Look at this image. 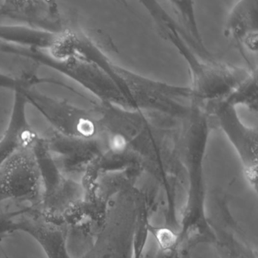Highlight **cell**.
Instances as JSON below:
<instances>
[{
    "label": "cell",
    "instance_id": "8",
    "mask_svg": "<svg viewBox=\"0 0 258 258\" xmlns=\"http://www.w3.org/2000/svg\"><path fill=\"white\" fill-rule=\"evenodd\" d=\"M38 83H49V84H53L55 85L62 86L61 83L58 81H53V80L42 79V78H37L36 77H22V78H18V77L12 76L10 75L0 73V88L8 89L16 92L17 90H22V89L32 87L34 84Z\"/></svg>",
    "mask_w": 258,
    "mask_h": 258
},
{
    "label": "cell",
    "instance_id": "1",
    "mask_svg": "<svg viewBox=\"0 0 258 258\" xmlns=\"http://www.w3.org/2000/svg\"><path fill=\"white\" fill-rule=\"evenodd\" d=\"M0 52L19 55L54 69L76 81L100 99L102 103L123 106L125 98L111 75L90 60L79 55L60 58L47 51L22 47L0 42Z\"/></svg>",
    "mask_w": 258,
    "mask_h": 258
},
{
    "label": "cell",
    "instance_id": "7",
    "mask_svg": "<svg viewBox=\"0 0 258 258\" xmlns=\"http://www.w3.org/2000/svg\"><path fill=\"white\" fill-rule=\"evenodd\" d=\"M256 98L257 87L256 72H251L225 99L235 107L240 104L246 105L250 109L256 111Z\"/></svg>",
    "mask_w": 258,
    "mask_h": 258
},
{
    "label": "cell",
    "instance_id": "6",
    "mask_svg": "<svg viewBox=\"0 0 258 258\" xmlns=\"http://www.w3.org/2000/svg\"><path fill=\"white\" fill-rule=\"evenodd\" d=\"M257 1L238 3L232 9L226 22V36L239 46L250 51L257 46Z\"/></svg>",
    "mask_w": 258,
    "mask_h": 258
},
{
    "label": "cell",
    "instance_id": "5",
    "mask_svg": "<svg viewBox=\"0 0 258 258\" xmlns=\"http://www.w3.org/2000/svg\"><path fill=\"white\" fill-rule=\"evenodd\" d=\"M27 105L23 95L15 92L10 120L0 138V167L18 150L32 144L38 137L27 118Z\"/></svg>",
    "mask_w": 258,
    "mask_h": 258
},
{
    "label": "cell",
    "instance_id": "2",
    "mask_svg": "<svg viewBox=\"0 0 258 258\" xmlns=\"http://www.w3.org/2000/svg\"><path fill=\"white\" fill-rule=\"evenodd\" d=\"M17 91L23 95L27 103L31 104L51 123L55 131L86 138L100 135L97 117L91 112L49 97L32 87Z\"/></svg>",
    "mask_w": 258,
    "mask_h": 258
},
{
    "label": "cell",
    "instance_id": "3",
    "mask_svg": "<svg viewBox=\"0 0 258 258\" xmlns=\"http://www.w3.org/2000/svg\"><path fill=\"white\" fill-rule=\"evenodd\" d=\"M207 111L232 142L245 164L247 173L251 176L256 164V129L244 126L238 118L235 107L225 99L211 102L210 110Z\"/></svg>",
    "mask_w": 258,
    "mask_h": 258
},
{
    "label": "cell",
    "instance_id": "4",
    "mask_svg": "<svg viewBox=\"0 0 258 258\" xmlns=\"http://www.w3.org/2000/svg\"><path fill=\"white\" fill-rule=\"evenodd\" d=\"M51 153L62 158L66 166L93 163L105 150L102 136L92 138L66 135L54 131L44 139Z\"/></svg>",
    "mask_w": 258,
    "mask_h": 258
}]
</instances>
